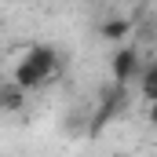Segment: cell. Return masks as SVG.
<instances>
[{"label":"cell","instance_id":"6da1fadb","mask_svg":"<svg viewBox=\"0 0 157 157\" xmlns=\"http://www.w3.org/2000/svg\"><path fill=\"white\" fill-rule=\"evenodd\" d=\"M55 73H59V51H55L51 44H29L26 55L18 59V66H15L11 80H15L22 91H29V88L48 84Z\"/></svg>","mask_w":157,"mask_h":157},{"label":"cell","instance_id":"7a4b0ae2","mask_svg":"<svg viewBox=\"0 0 157 157\" xmlns=\"http://www.w3.org/2000/svg\"><path fill=\"white\" fill-rule=\"evenodd\" d=\"M139 70H143V55H139V48L121 40V44H117V51H113V59H110L113 84H124V88H128L132 80L139 77Z\"/></svg>","mask_w":157,"mask_h":157},{"label":"cell","instance_id":"3957f363","mask_svg":"<svg viewBox=\"0 0 157 157\" xmlns=\"http://www.w3.org/2000/svg\"><path fill=\"white\" fill-rule=\"evenodd\" d=\"M124 99H128V88H124V84H110V88L102 91L99 110H95V117H91V124H88V128L99 135V132H102V128H106V124H110V121L124 110Z\"/></svg>","mask_w":157,"mask_h":157},{"label":"cell","instance_id":"277c9868","mask_svg":"<svg viewBox=\"0 0 157 157\" xmlns=\"http://www.w3.org/2000/svg\"><path fill=\"white\" fill-rule=\"evenodd\" d=\"M132 37V18H106L99 26V40H110V44H121V40Z\"/></svg>","mask_w":157,"mask_h":157},{"label":"cell","instance_id":"5b68a950","mask_svg":"<svg viewBox=\"0 0 157 157\" xmlns=\"http://www.w3.org/2000/svg\"><path fill=\"white\" fill-rule=\"evenodd\" d=\"M22 106H26V91H22L15 80L0 84V110H4V113H15V110H22Z\"/></svg>","mask_w":157,"mask_h":157},{"label":"cell","instance_id":"8992f818","mask_svg":"<svg viewBox=\"0 0 157 157\" xmlns=\"http://www.w3.org/2000/svg\"><path fill=\"white\" fill-rule=\"evenodd\" d=\"M139 88H143V99H146V102H154L157 99V66H146V62H143V70H139Z\"/></svg>","mask_w":157,"mask_h":157}]
</instances>
